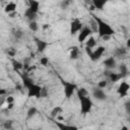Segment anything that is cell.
Listing matches in <instances>:
<instances>
[{
	"instance_id": "obj_27",
	"label": "cell",
	"mask_w": 130,
	"mask_h": 130,
	"mask_svg": "<svg viewBox=\"0 0 130 130\" xmlns=\"http://www.w3.org/2000/svg\"><path fill=\"white\" fill-rule=\"evenodd\" d=\"M40 64L41 65H43V66H47L48 64H49V58L48 57H41V59H40Z\"/></svg>"
},
{
	"instance_id": "obj_12",
	"label": "cell",
	"mask_w": 130,
	"mask_h": 130,
	"mask_svg": "<svg viewBox=\"0 0 130 130\" xmlns=\"http://www.w3.org/2000/svg\"><path fill=\"white\" fill-rule=\"evenodd\" d=\"M54 124L57 126L59 130H78V127L75 125H69V124L59 122V121H54Z\"/></svg>"
},
{
	"instance_id": "obj_9",
	"label": "cell",
	"mask_w": 130,
	"mask_h": 130,
	"mask_svg": "<svg viewBox=\"0 0 130 130\" xmlns=\"http://www.w3.org/2000/svg\"><path fill=\"white\" fill-rule=\"evenodd\" d=\"M92 96H93L95 100L101 101V102L107 100V94H106V92H105L102 88H99V87H94V88L92 89Z\"/></svg>"
},
{
	"instance_id": "obj_1",
	"label": "cell",
	"mask_w": 130,
	"mask_h": 130,
	"mask_svg": "<svg viewBox=\"0 0 130 130\" xmlns=\"http://www.w3.org/2000/svg\"><path fill=\"white\" fill-rule=\"evenodd\" d=\"M91 16H92V19L98 24V34H99V37L101 39L106 38V37H112V36H114L116 34L115 29L108 22H106L105 20H103L101 17L96 16L93 13H91Z\"/></svg>"
},
{
	"instance_id": "obj_29",
	"label": "cell",
	"mask_w": 130,
	"mask_h": 130,
	"mask_svg": "<svg viewBox=\"0 0 130 130\" xmlns=\"http://www.w3.org/2000/svg\"><path fill=\"white\" fill-rule=\"evenodd\" d=\"M49 95V91L45 86H42V92H41V99L42 98H48Z\"/></svg>"
},
{
	"instance_id": "obj_37",
	"label": "cell",
	"mask_w": 130,
	"mask_h": 130,
	"mask_svg": "<svg viewBox=\"0 0 130 130\" xmlns=\"http://www.w3.org/2000/svg\"><path fill=\"white\" fill-rule=\"evenodd\" d=\"M17 14V12L15 11V12H12V13H9L8 15H9V17H11V18H13V17H15V15Z\"/></svg>"
},
{
	"instance_id": "obj_33",
	"label": "cell",
	"mask_w": 130,
	"mask_h": 130,
	"mask_svg": "<svg viewBox=\"0 0 130 130\" xmlns=\"http://www.w3.org/2000/svg\"><path fill=\"white\" fill-rule=\"evenodd\" d=\"M90 28L92 29V31L94 30V31H98V24H96V22L92 19L91 20V26H90Z\"/></svg>"
},
{
	"instance_id": "obj_24",
	"label": "cell",
	"mask_w": 130,
	"mask_h": 130,
	"mask_svg": "<svg viewBox=\"0 0 130 130\" xmlns=\"http://www.w3.org/2000/svg\"><path fill=\"white\" fill-rule=\"evenodd\" d=\"M12 66H13L14 70H16V71L21 70V69L23 68V64H22V63H20L19 61H15V60H13V61H12Z\"/></svg>"
},
{
	"instance_id": "obj_6",
	"label": "cell",
	"mask_w": 130,
	"mask_h": 130,
	"mask_svg": "<svg viewBox=\"0 0 130 130\" xmlns=\"http://www.w3.org/2000/svg\"><path fill=\"white\" fill-rule=\"evenodd\" d=\"M83 27L82 21L79 18H74L71 20L70 22V35H76L77 32H79Z\"/></svg>"
},
{
	"instance_id": "obj_32",
	"label": "cell",
	"mask_w": 130,
	"mask_h": 130,
	"mask_svg": "<svg viewBox=\"0 0 130 130\" xmlns=\"http://www.w3.org/2000/svg\"><path fill=\"white\" fill-rule=\"evenodd\" d=\"M5 102H6V104H12V103H14V98L12 95H7L5 98Z\"/></svg>"
},
{
	"instance_id": "obj_30",
	"label": "cell",
	"mask_w": 130,
	"mask_h": 130,
	"mask_svg": "<svg viewBox=\"0 0 130 130\" xmlns=\"http://www.w3.org/2000/svg\"><path fill=\"white\" fill-rule=\"evenodd\" d=\"M3 127H4L5 129H7V130L11 129V128H12V121H5V122L3 123Z\"/></svg>"
},
{
	"instance_id": "obj_11",
	"label": "cell",
	"mask_w": 130,
	"mask_h": 130,
	"mask_svg": "<svg viewBox=\"0 0 130 130\" xmlns=\"http://www.w3.org/2000/svg\"><path fill=\"white\" fill-rule=\"evenodd\" d=\"M103 64H104V66L107 68V70H112V69H114V68L116 67L117 61H116V59H115L114 56H111V57H108V58L103 62Z\"/></svg>"
},
{
	"instance_id": "obj_21",
	"label": "cell",
	"mask_w": 130,
	"mask_h": 130,
	"mask_svg": "<svg viewBox=\"0 0 130 130\" xmlns=\"http://www.w3.org/2000/svg\"><path fill=\"white\" fill-rule=\"evenodd\" d=\"M119 71H120L119 73L122 75V77L127 76V75H128V67H127V65L124 64V63L120 64V66H119Z\"/></svg>"
},
{
	"instance_id": "obj_17",
	"label": "cell",
	"mask_w": 130,
	"mask_h": 130,
	"mask_svg": "<svg viewBox=\"0 0 130 130\" xmlns=\"http://www.w3.org/2000/svg\"><path fill=\"white\" fill-rule=\"evenodd\" d=\"M37 15H38V13H35V12H32L28 7L24 10V16L28 19V21H34V20H36V18H37Z\"/></svg>"
},
{
	"instance_id": "obj_5",
	"label": "cell",
	"mask_w": 130,
	"mask_h": 130,
	"mask_svg": "<svg viewBox=\"0 0 130 130\" xmlns=\"http://www.w3.org/2000/svg\"><path fill=\"white\" fill-rule=\"evenodd\" d=\"M91 34H92V29L90 28V26L84 25V26L82 27V29L78 32L77 41H78L79 43H83V42H85L89 37H91Z\"/></svg>"
},
{
	"instance_id": "obj_20",
	"label": "cell",
	"mask_w": 130,
	"mask_h": 130,
	"mask_svg": "<svg viewBox=\"0 0 130 130\" xmlns=\"http://www.w3.org/2000/svg\"><path fill=\"white\" fill-rule=\"evenodd\" d=\"M95 46H96V41H95V39H94L92 36L89 37V38L85 41V47L92 49V48H94Z\"/></svg>"
},
{
	"instance_id": "obj_25",
	"label": "cell",
	"mask_w": 130,
	"mask_h": 130,
	"mask_svg": "<svg viewBox=\"0 0 130 130\" xmlns=\"http://www.w3.org/2000/svg\"><path fill=\"white\" fill-rule=\"evenodd\" d=\"M60 112H62V108L61 107H59V106H57V107H55L53 110H52V112H51V117L52 118H55Z\"/></svg>"
},
{
	"instance_id": "obj_19",
	"label": "cell",
	"mask_w": 130,
	"mask_h": 130,
	"mask_svg": "<svg viewBox=\"0 0 130 130\" xmlns=\"http://www.w3.org/2000/svg\"><path fill=\"white\" fill-rule=\"evenodd\" d=\"M76 95L78 98V100L82 99V98H86L88 96V91L86 90V88L84 87H78L76 90Z\"/></svg>"
},
{
	"instance_id": "obj_4",
	"label": "cell",
	"mask_w": 130,
	"mask_h": 130,
	"mask_svg": "<svg viewBox=\"0 0 130 130\" xmlns=\"http://www.w3.org/2000/svg\"><path fill=\"white\" fill-rule=\"evenodd\" d=\"M79 104H80V113L81 114L86 115V114L91 112L93 103H92V101H91V99L89 96L80 99L79 100Z\"/></svg>"
},
{
	"instance_id": "obj_23",
	"label": "cell",
	"mask_w": 130,
	"mask_h": 130,
	"mask_svg": "<svg viewBox=\"0 0 130 130\" xmlns=\"http://www.w3.org/2000/svg\"><path fill=\"white\" fill-rule=\"evenodd\" d=\"M28 28H29L31 31H37V30L39 29V24L37 23L36 20L29 21V22H28Z\"/></svg>"
},
{
	"instance_id": "obj_22",
	"label": "cell",
	"mask_w": 130,
	"mask_h": 130,
	"mask_svg": "<svg viewBox=\"0 0 130 130\" xmlns=\"http://www.w3.org/2000/svg\"><path fill=\"white\" fill-rule=\"evenodd\" d=\"M37 113H38L37 108H36V107H30V108L27 110V112H26V118H27V119H31L32 117L36 116Z\"/></svg>"
},
{
	"instance_id": "obj_26",
	"label": "cell",
	"mask_w": 130,
	"mask_h": 130,
	"mask_svg": "<svg viewBox=\"0 0 130 130\" xmlns=\"http://www.w3.org/2000/svg\"><path fill=\"white\" fill-rule=\"evenodd\" d=\"M115 54H116L117 56L125 55V54H126V48H124V47H119V48H117Z\"/></svg>"
},
{
	"instance_id": "obj_18",
	"label": "cell",
	"mask_w": 130,
	"mask_h": 130,
	"mask_svg": "<svg viewBox=\"0 0 130 130\" xmlns=\"http://www.w3.org/2000/svg\"><path fill=\"white\" fill-rule=\"evenodd\" d=\"M69 51H70V59L75 60V59H77L79 57V49H78V47H76V46L70 47Z\"/></svg>"
},
{
	"instance_id": "obj_16",
	"label": "cell",
	"mask_w": 130,
	"mask_h": 130,
	"mask_svg": "<svg viewBox=\"0 0 130 130\" xmlns=\"http://www.w3.org/2000/svg\"><path fill=\"white\" fill-rule=\"evenodd\" d=\"M28 8L32 12L38 13L39 12V9H40V2L39 1H36V0H30L28 2Z\"/></svg>"
},
{
	"instance_id": "obj_38",
	"label": "cell",
	"mask_w": 130,
	"mask_h": 130,
	"mask_svg": "<svg viewBox=\"0 0 130 130\" xmlns=\"http://www.w3.org/2000/svg\"><path fill=\"white\" fill-rule=\"evenodd\" d=\"M126 48L127 49H130V38L127 40V42H126Z\"/></svg>"
},
{
	"instance_id": "obj_34",
	"label": "cell",
	"mask_w": 130,
	"mask_h": 130,
	"mask_svg": "<svg viewBox=\"0 0 130 130\" xmlns=\"http://www.w3.org/2000/svg\"><path fill=\"white\" fill-rule=\"evenodd\" d=\"M85 52H86L87 56L90 58V57H91V55H92V52H93V50H92V49H90V48H87V47H85Z\"/></svg>"
},
{
	"instance_id": "obj_14",
	"label": "cell",
	"mask_w": 130,
	"mask_h": 130,
	"mask_svg": "<svg viewBox=\"0 0 130 130\" xmlns=\"http://www.w3.org/2000/svg\"><path fill=\"white\" fill-rule=\"evenodd\" d=\"M16 8H17L16 3H14V2H8V3L5 5V7H4V11H5L7 14H9V13L15 12V11H16Z\"/></svg>"
},
{
	"instance_id": "obj_36",
	"label": "cell",
	"mask_w": 130,
	"mask_h": 130,
	"mask_svg": "<svg viewBox=\"0 0 130 130\" xmlns=\"http://www.w3.org/2000/svg\"><path fill=\"white\" fill-rule=\"evenodd\" d=\"M7 53H8L11 57H13V56L15 55V52H14V51H11V50H8V51H7Z\"/></svg>"
},
{
	"instance_id": "obj_28",
	"label": "cell",
	"mask_w": 130,
	"mask_h": 130,
	"mask_svg": "<svg viewBox=\"0 0 130 130\" xmlns=\"http://www.w3.org/2000/svg\"><path fill=\"white\" fill-rule=\"evenodd\" d=\"M107 86H108V81H107V80H101V81L98 83V87H99V88L104 89V88H106Z\"/></svg>"
},
{
	"instance_id": "obj_2",
	"label": "cell",
	"mask_w": 130,
	"mask_h": 130,
	"mask_svg": "<svg viewBox=\"0 0 130 130\" xmlns=\"http://www.w3.org/2000/svg\"><path fill=\"white\" fill-rule=\"evenodd\" d=\"M22 84L27 90V98H36L41 99V92H42V86L35 83L32 79L26 75H23L22 77Z\"/></svg>"
},
{
	"instance_id": "obj_39",
	"label": "cell",
	"mask_w": 130,
	"mask_h": 130,
	"mask_svg": "<svg viewBox=\"0 0 130 130\" xmlns=\"http://www.w3.org/2000/svg\"><path fill=\"white\" fill-rule=\"evenodd\" d=\"M120 130H129V129H128V127H127V126H122Z\"/></svg>"
},
{
	"instance_id": "obj_3",
	"label": "cell",
	"mask_w": 130,
	"mask_h": 130,
	"mask_svg": "<svg viewBox=\"0 0 130 130\" xmlns=\"http://www.w3.org/2000/svg\"><path fill=\"white\" fill-rule=\"evenodd\" d=\"M63 84V91H64V95L67 100L71 99V96L76 92L77 90V85L74 82H70V81H62Z\"/></svg>"
},
{
	"instance_id": "obj_35",
	"label": "cell",
	"mask_w": 130,
	"mask_h": 130,
	"mask_svg": "<svg viewBox=\"0 0 130 130\" xmlns=\"http://www.w3.org/2000/svg\"><path fill=\"white\" fill-rule=\"evenodd\" d=\"M13 107H14V103H12V104H7V110H11V109H13Z\"/></svg>"
},
{
	"instance_id": "obj_10",
	"label": "cell",
	"mask_w": 130,
	"mask_h": 130,
	"mask_svg": "<svg viewBox=\"0 0 130 130\" xmlns=\"http://www.w3.org/2000/svg\"><path fill=\"white\" fill-rule=\"evenodd\" d=\"M105 75H107L108 78L110 79V81L113 82V83H115V82H117V81H119V80H121L123 78L120 73H115V72H113L111 70L105 71Z\"/></svg>"
},
{
	"instance_id": "obj_31",
	"label": "cell",
	"mask_w": 130,
	"mask_h": 130,
	"mask_svg": "<svg viewBox=\"0 0 130 130\" xmlns=\"http://www.w3.org/2000/svg\"><path fill=\"white\" fill-rule=\"evenodd\" d=\"M124 107H125V111L128 115H130V101H127L125 104H124Z\"/></svg>"
},
{
	"instance_id": "obj_8",
	"label": "cell",
	"mask_w": 130,
	"mask_h": 130,
	"mask_svg": "<svg viewBox=\"0 0 130 130\" xmlns=\"http://www.w3.org/2000/svg\"><path fill=\"white\" fill-rule=\"evenodd\" d=\"M105 51H106V48L104 47V46H99V47H96L94 50H93V52H92V55H91V57H90V60L91 61H98L103 55H104V53H105Z\"/></svg>"
},
{
	"instance_id": "obj_13",
	"label": "cell",
	"mask_w": 130,
	"mask_h": 130,
	"mask_svg": "<svg viewBox=\"0 0 130 130\" xmlns=\"http://www.w3.org/2000/svg\"><path fill=\"white\" fill-rule=\"evenodd\" d=\"M36 41V45H37V49H38V52L39 53H43L48 47H49V43L46 42V41H43V40H40V39H35Z\"/></svg>"
},
{
	"instance_id": "obj_7",
	"label": "cell",
	"mask_w": 130,
	"mask_h": 130,
	"mask_svg": "<svg viewBox=\"0 0 130 130\" xmlns=\"http://www.w3.org/2000/svg\"><path fill=\"white\" fill-rule=\"evenodd\" d=\"M129 90H130V84L127 81L123 80V81L120 82V84H119V86L117 88V93L121 98H124V96H126L128 94V91Z\"/></svg>"
},
{
	"instance_id": "obj_15",
	"label": "cell",
	"mask_w": 130,
	"mask_h": 130,
	"mask_svg": "<svg viewBox=\"0 0 130 130\" xmlns=\"http://www.w3.org/2000/svg\"><path fill=\"white\" fill-rule=\"evenodd\" d=\"M92 6L98 10H103L107 4V0H92Z\"/></svg>"
}]
</instances>
